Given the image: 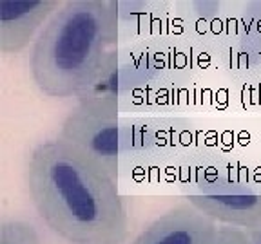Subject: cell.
Segmentation results:
<instances>
[{
	"mask_svg": "<svg viewBox=\"0 0 261 244\" xmlns=\"http://www.w3.org/2000/svg\"><path fill=\"white\" fill-rule=\"evenodd\" d=\"M60 8L57 0H0V51L22 53Z\"/></svg>",
	"mask_w": 261,
	"mask_h": 244,
	"instance_id": "obj_5",
	"label": "cell"
},
{
	"mask_svg": "<svg viewBox=\"0 0 261 244\" xmlns=\"http://www.w3.org/2000/svg\"><path fill=\"white\" fill-rule=\"evenodd\" d=\"M0 244H42L37 228L24 219L0 221Z\"/></svg>",
	"mask_w": 261,
	"mask_h": 244,
	"instance_id": "obj_8",
	"label": "cell"
},
{
	"mask_svg": "<svg viewBox=\"0 0 261 244\" xmlns=\"http://www.w3.org/2000/svg\"><path fill=\"white\" fill-rule=\"evenodd\" d=\"M208 244H250L245 230L234 226H220Z\"/></svg>",
	"mask_w": 261,
	"mask_h": 244,
	"instance_id": "obj_9",
	"label": "cell"
},
{
	"mask_svg": "<svg viewBox=\"0 0 261 244\" xmlns=\"http://www.w3.org/2000/svg\"><path fill=\"white\" fill-rule=\"evenodd\" d=\"M185 201L223 226L245 232L261 228V188L252 185L236 183L211 194L189 195Z\"/></svg>",
	"mask_w": 261,
	"mask_h": 244,
	"instance_id": "obj_4",
	"label": "cell"
},
{
	"mask_svg": "<svg viewBox=\"0 0 261 244\" xmlns=\"http://www.w3.org/2000/svg\"><path fill=\"white\" fill-rule=\"evenodd\" d=\"M247 235H249L250 244H261V228L250 230V232H247Z\"/></svg>",
	"mask_w": 261,
	"mask_h": 244,
	"instance_id": "obj_10",
	"label": "cell"
},
{
	"mask_svg": "<svg viewBox=\"0 0 261 244\" xmlns=\"http://www.w3.org/2000/svg\"><path fill=\"white\" fill-rule=\"evenodd\" d=\"M218 228V223L184 201L162 214L130 244H208Z\"/></svg>",
	"mask_w": 261,
	"mask_h": 244,
	"instance_id": "obj_6",
	"label": "cell"
},
{
	"mask_svg": "<svg viewBox=\"0 0 261 244\" xmlns=\"http://www.w3.org/2000/svg\"><path fill=\"white\" fill-rule=\"evenodd\" d=\"M25 185L38 216L71 244H123L127 210L116 179L80 146L62 138L33 148Z\"/></svg>",
	"mask_w": 261,
	"mask_h": 244,
	"instance_id": "obj_1",
	"label": "cell"
},
{
	"mask_svg": "<svg viewBox=\"0 0 261 244\" xmlns=\"http://www.w3.org/2000/svg\"><path fill=\"white\" fill-rule=\"evenodd\" d=\"M58 138L80 146L118 181L123 159L138 158L156 145V132L142 121L120 119L116 109L78 103L65 118Z\"/></svg>",
	"mask_w": 261,
	"mask_h": 244,
	"instance_id": "obj_3",
	"label": "cell"
},
{
	"mask_svg": "<svg viewBox=\"0 0 261 244\" xmlns=\"http://www.w3.org/2000/svg\"><path fill=\"white\" fill-rule=\"evenodd\" d=\"M118 6L109 0H69L51 16L33 45L31 76L51 98L86 93L116 56Z\"/></svg>",
	"mask_w": 261,
	"mask_h": 244,
	"instance_id": "obj_2",
	"label": "cell"
},
{
	"mask_svg": "<svg viewBox=\"0 0 261 244\" xmlns=\"http://www.w3.org/2000/svg\"><path fill=\"white\" fill-rule=\"evenodd\" d=\"M232 168L218 156H192L179 167V188L185 197L201 195L236 185Z\"/></svg>",
	"mask_w": 261,
	"mask_h": 244,
	"instance_id": "obj_7",
	"label": "cell"
}]
</instances>
